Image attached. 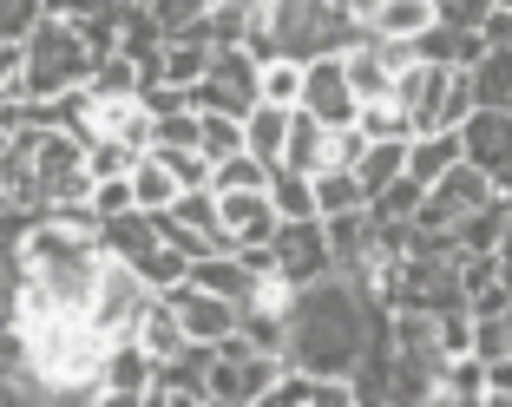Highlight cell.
<instances>
[{
    "label": "cell",
    "mask_w": 512,
    "mask_h": 407,
    "mask_svg": "<svg viewBox=\"0 0 512 407\" xmlns=\"http://www.w3.org/2000/svg\"><path fill=\"white\" fill-rule=\"evenodd\" d=\"M434 20H440V0H368L362 33H375V40H421Z\"/></svg>",
    "instance_id": "14"
},
{
    "label": "cell",
    "mask_w": 512,
    "mask_h": 407,
    "mask_svg": "<svg viewBox=\"0 0 512 407\" xmlns=\"http://www.w3.org/2000/svg\"><path fill=\"white\" fill-rule=\"evenodd\" d=\"M355 125H362V138H414L407 112L394 106L388 92H381V99H362V106H355Z\"/></svg>",
    "instance_id": "27"
},
{
    "label": "cell",
    "mask_w": 512,
    "mask_h": 407,
    "mask_svg": "<svg viewBox=\"0 0 512 407\" xmlns=\"http://www.w3.org/2000/svg\"><path fill=\"white\" fill-rule=\"evenodd\" d=\"M138 7H145V14L158 20V27H165V40H171V33L197 27V20H204V7H211V0H138Z\"/></svg>",
    "instance_id": "34"
},
{
    "label": "cell",
    "mask_w": 512,
    "mask_h": 407,
    "mask_svg": "<svg viewBox=\"0 0 512 407\" xmlns=\"http://www.w3.org/2000/svg\"><path fill=\"white\" fill-rule=\"evenodd\" d=\"M20 73H27V46H20V33L14 40H0V92H20ZM27 99V92H20Z\"/></svg>",
    "instance_id": "37"
},
{
    "label": "cell",
    "mask_w": 512,
    "mask_h": 407,
    "mask_svg": "<svg viewBox=\"0 0 512 407\" xmlns=\"http://www.w3.org/2000/svg\"><path fill=\"white\" fill-rule=\"evenodd\" d=\"M158 158H165V165H171V178H178V191H197V184H211V158H204V151H197V145L158 151Z\"/></svg>",
    "instance_id": "36"
},
{
    "label": "cell",
    "mask_w": 512,
    "mask_h": 407,
    "mask_svg": "<svg viewBox=\"0 0 512 407\" xmlns=\"http://www.w3.org/2000/svg\"><path fill=\"white\" fill-rule=\"evenodd\" d=\"M362 151H368V138H362V125H355V119H348V125H322V171H329V165L355 171Z\"/></svg>",
    "instance_id": "29"
},
{
    "label": "cell",
    "mask_w": 512,
    "mask_h": 407,
    "mask_svg": "<svg viewBox=\"0 0 512 407\" xmlns=\"http://www.w3.org/2000/svg\"><path fill=\"white\" fill-rule=\"evenodd\" d=\"M270 178V165H256L250 151H230V158H217L211 165V191H250V184Z\"/></svg>",
    "instance_id": "31"
},
{
    "label": "cell",
    "mask_w": 512,
    "mask_h": 407,
    "mask_svg": "<svg viewBox=\"0 0 512 407\" xmlns=\"http://www.w3.org/2000/svg\"><path fill=\"white\" fill-rule=\"evenodd\" d=\"M27 381L40 401H92L99 394V362H106L112 335H99L86 316H46L27 329Z\"/></svg>",
    "instance_id": "1"
},
{
    "label": "cell",
    "mask_w": 512,
    "mask_h": 407,
    "mask_svg": "<svg viewBox=\"0 0 512 407\" xmlns=\"http://www.w3.org/2000/svg\"><path fill=\"white\" fill-rule=\"evenodd\" d=\"M256 99L296 106V99H302V60H296V53H270V60L256 66Z\"/></svg>",
    "instance_id": "24"
},
{
    "label": "cell",
    "mask_w": 512,
    "mask_h": 407,
    "mask_svg": "<svg viewBox=\"0 0 512 407\" xmlns=\"http://www.w3.org/2000/svg\"><path fill=\"white\" fill-rule=\"evenodd\" d=\"M27 355H33L27 329H20V322H0V375H7V381H27ZM27 394H33V381H27ZM33 401H40V394H33Z\"/></svg>",
    "instance_id": "32"
},
{
    "label": "cell",
    "mask_w": 512,
    "mask_h": 407,
    "mask_svg": "<svg viewBox=\"0 0 512 407\" xmlns=\"http://www.w3.org/2000/svg\"><path fill=\"white\" fill-rule=\"evenodd\" d=\"M158 296L178 309V322H184V335L191 342H224L230 329H237V302H224L217 289H204V283H171V289H158Z\"/></svg>",
    "instance_id": "11"
},
{
    "label": "cell",
    "mask_w": 512,
    "mask_h": 407,
    "mask_svg": "<svg viewBox=\"0 0 512 407\" xmlns=\"http://www.w3.org/2000/svg\"><path fill=\"white\" fill-rule=\"evenodd\" d=\"M276 204L263 184H250V191H217V230H224L230 250H250V243H270L276 237Z\"/></svg>",
    "instance_id": "10"
},
{
    "label": "cell",
    "mask_w": 512,
    "mask_h": 407,
    "mask_svg": "<svg viewBox=\"0 0 512 407\" xmlns=\"http://www.w3.org/2000/svg\"><path fill=\"white\" fill-rule=\"evenodd\" d=\"M309 184H316V217H335V211H362V204H368L362 178H355V171H342V165L316 171Z\"/></svg>",
    "instance_id": "25"
},
{
    "label": "cell",
    "mask_w": 512,
    "mask_h": 407,
    "mask_svg": "<svg viewBox=\"0 0 512 407\" xmlns=\"http://www.w3.org/2000/svg\"><path fill=\"white\" fill-rule=\"evenodd\" d=\"M480 40L486 46H512V7H493V14L480 20Z\"/></svg>",
    "instance_id": "38"
},
{
    "label": "cell",
    "mask_w": 512,
    "mask_h": 407,
    "mask_svg": "<svg viewBox=\"0 0 512 407\" xmlns=\"http://www.w3.org/2000/svg\"><path fill=\"white\" fill-rule=\"evenodd\" d=\"M342 53V73H348V86H355V99H381V92L394 86V73L381 66V46H375V33H355L348 46H335Z\"/></svg>",
    "instance_id": "18"
},
{
    "label": "cell",
    "mask_w": 512,
    "mask_h": 407,
    "mask_svg": "<svg viewBox=\"0 0 512 407\" xmlns=\"http://www.w3.org/2000/svg\"><path fill=\"white\" fill-rule=\"evenodd\" d=\"M289 112H296V106H270V99H256V106L243 112V151H250L256 165H276V158H283Z\"/></svg>",
    "instance_id": "16"
},
{
    "label": "cell",
    "mask_w": 512,
    "mask_h": 407,
    "mask_svg": "<svg viewBox=\"0 0 512 407\" xmlns=\"http://www.w3.org/2000/svg\"><path fill=\"white\" fill-rule=\"evenodd\" d=\"M407 171V138H368V151L355 158V178H362V191L375 197L381 184H394Z\"/></svg>",
    "instance_id": "21"
},
{
    "label": "cell",
    "mask_w": 512,
    "mask_h": 407,
    "mask_svg": "<svg viewBox=\"0 0 512 407\" xmlns=\"http://www.w3.org/2000/svg\"><path fill=\"white\" fill-rule=\"evenodd\" d=\"M184 92H191V112H230V119H243L256 106V60L243 46H211L204 79Z\"/></svg>",
    "instance_id": "5"
},
{
    "label": "cell",
    "mask_w": 512,
    "mask_h": 407,
    "mask_svg": "<svg viewBox=\"0 0 512 407\" xmlns=\"http://www.w3.org/2000/svg\"><path fill=\"white\" fill-rule=\"evenodd\" d=\"M204 348H211V375H204L211 407H256L263 394H270L276 368H283V355H270V348H250L237 329H230L224 342H204Z\"/></svg>",
    "instance_id": "3"
},
{
    "label": "cell",
    "mask_w": 512,
    "mask_h": 407,
    "mask_svg": "<svg viewBox=\"0 0 512 407\" xmlns=\"http://www.w3.org/2000/svg\"><path fill=\"white\" fill-rule=\"evenodd\" d=\"M178 145H197V112H158L151 119V151H178Z\"/></svg>",
    "instance_id": "33"
},
{
    "label": "cell",
    "mask_w": 512,
    "mask_h": 407,
    "mask_svg": "<svg viewBox=\"0 0 512 407\" xmlns=\"http://www.w3.org/2000/svg\"><path fill=\"white\" fill-rule=\"evenodd\" d=\"M151 302V283L132 270V263H119V257H106V270H99V289H92V309H86V322L99 335H132V322H138V309Z\"/></svg>",
    "instance_id": "7"
},
{
    "label": "cell",
    "mask_w": 512,
    "mask_h": 407,
    "mask_svg": "<svg viewBox=\"0 0 512 407\" xmlns=\"http://www.w3.org/2000/svg\"><path fill=\"white\" fill-rule=\"evenodd\" d=\"M460 151L493 178V191L512 197V106H473L460 119Z\"/></svg>",
    "instance_id": "6"
},
{
    "label": "cell",
    "mask_w": 512,
    "mask_h": 407,
    "mask_svg": "<svg viewBox=\"0 0 512 407\" xmlns=\"http://www.w3.org/2000/svg\"><path fill=\"white\" fill-rule=\"evenodd\" d=\"M309 119H322V125H348L355 119V86H348V73H342V53H309L302 60V99H296Z\"/></svg>",
    "instance_id": "8"
},
{
    "label": "cell",
    "mask_w": 512,
    "mask_h": 407,
    "mask_svg": "<svg viewBox=\"0 0 512 407\" xmlns=\"http://www.w3.org/2000/svg\"><path fill=\"white\" fill-rule=\"evenodd\" d=\"M506 348H512V302H506Z\"/></svg>",
    "instance_id": "40"
},
{
    "label": "cell",
    "mask_w": 512,
    "mask_h": 407,
    "mask_svg": "<svg viewBox=\"0 0 512 407\" xmlns=\"http://www.w3.org/2000/svg\"><path fill=\"white\" fill-rule=\"evenodd\" d=\"M86 86H99V92H138V86H145V66L125 60V53H99L92 73H86Z\"/></svg>",
    "instance_id": "28"
},
{
    "label": "cell",
    "mask_w": 512,
    "mask_h": 407,
    "mask_svg": "<svg viewBox=\"0 0 512 407\" xmlns=\"http://www.w3.org/2000/svg\"><path fill=\"white\" fill-rule=\"evenodd\" d=\"M467 151H460V125H440V132H421L407 138V178L414 184H434L447 165H460Z\"/></svg>",
    "instance_id": "17"
},
{
    "label": "cell",
    "mask_w": 512,
    "mask_h": 407,
    "mask_svg": "<svg viewBox=\"0 0 512 407\" xmlns=\"http://www.w3.org/2000/svg\"><path fill=\"white\" fill-rule=\"evenodd\" d=\"M132 342L151 355V368L158 362H171V355H184L191 348V335H184V322H178V309H171L158 289H151V302L138 309V322H132Z\"/></svg>",
    "instance_id": "13"
},
{
    "label": "cell",
    "mask_w": 512,
    "mask_h": 407,
    "mask_svg": "<svg viewBox=\"0 0 512 407\" xmlns=\"http://www.w3.org/2000/svg\"><path fill=\"white\" fill-rule=\"evenodd\" d=\"M467 355H480V362H499V355H512V348H506V309H499V316H473Z\"/></svg>",
    "instance_id": "35"
},
{
    "label": "cell",
    "mask_w": 512,
    "mask_h": 407,
    "mask_svg": "<svg viewBox=\"0 0 512 407\" xmlns=\"http://www.w3.org/2000/svg\"><path fill=\"white\" fill-rule=\"evenodd\" d=\"M467 86H473V106H512V46H486L467 66Z\"/></svg>",
    "instance_id": "19"
},
{
    "label": "cell",
    "mask_w": 512,
    "mask_h": 407,
    "mask_svg": "<svg viewBox=\"0 0 512 407\" xmlns=\"http://www.w3.org/2000/svg\"><path fill=\"white\" fill-rule=\"evenodd\" d=\"M132 158H138V151L119 145V138H86V178L92 184H99V178H125V171H132Z\"/></svg>",
    "instance_id": "30"
},
{
    "label": "cell",
    "mask_w": 512,
    "mask_h": 407,
    "mask_svg": "<svg viewBox=\"0 0 512 407\" xmlns=\"http://www.w3.org/2000/svg\"><path fill=\"white\" fill-rule=\"evenodd\" d=\"M197 151L204 158H230V151H243V119H230V112H197Z\"/></svg>",
    "instance_id": "26"
},
{
    "label": "cell",
    "mask_w": 512,
    "mask_h": 407,
    "mask_svg": "<svg viewBox=\"0 0 512 407\" xmlns=\"http://www.w3.org/2000/svg\"><path fill=\"white\" fill-rule=\"evenodd\" d=\"M322 243H329V263L348 276L355 263L368 257V243H375V217H368V204H362V211H335V217H322Z\"/></svg>",
    "instance_id": "15"
},
{
    "label": "cell",
    "mask_w": 512,
    "mask_h": 407,
    "mask_svg": "<svg viewBox=\"0 0 512 407\" xmlns=\"http://www.w3.org/2000/svg\"><path fill=\"white\" fill-rule=\"evenodd\" d=\"M493 7H512V0H493Z\"/></svg>",
    "instance_id": "41"
},
{
    "label": "cell",
    "mask_w": 512,
    "mask_h": 407,
    "mask_svg": "<svg viewBox=\"0 0 512 407\" xmlns=\"http://www.w3.org/2000/svg\"><path fill=\"white\" fill-rule=\"evenodd\" d=\"M270 263L289 276V283H316V276H329V243H322V217H283L270 237Z\"/></svg>",
    "instance_id": "9"
},
{
    "label": "cell",
    "mask_w": 512,
    "mask_h": 407,
    "mask_svg": "<svg viewBox=\"0 0 512 407\" xmlns=\"http://www.w3.org/2000/svg\"><path fill=\"white\" fill-rule=\"evenodd\" d=\"M20 46H27V73H20V92H27V99H60V92L86 86L92 46L79 40V27L66 14H40L20 33Z\"/></svg>",
    "instance_id": "2"
},
{
    "label": "cell",
    "mask_w": 512,
    "mask_h": 407,
    "mask_svg": "<svg viewBox=\"0 0 512 407\" xmlns=\"http://www.w3.org/2000/svg\"><path fill=\"white\" fill-rule=\"evenodd\" d=\"M276 165H289V171H309L316 178L322 171V119H309V112H289V138H283V158Z\"/></svg>",
    "instance_id": "22"
},
{
    "label": "cell",
    "mask_w": 512,
    "mask_h": 407,
    "mask_svg": "<svg viewBox=\"0 0 512 407\" xmlns=\"http://www.w3.org/2000/svg\"><path fill=\"white\" fill-rule=\"evenodd\" d=\"M263 191H270L276 217H316V184H309V171L270 165V178H263Z\"/></svg>",
    "instance_id": "23"
},
{
    "label": "cell",
    "mask_w": 512,
    "mask_h": 407,
    "mask_svg": "<svg viewBox=\"0 0 512 407\" xmlns=\"http://www.w3.org/2000/svg\"><path fill=\"white\" fill-rule=\"evenodd\" d=\"M125 184H132V204H138V211H165L171 197H178V178H171V165L158 158V151H138L132 171H125Z\"/></svg>",
    "instance_id": "20"
},
{
    "label": "cell",
    "mask_w": 512,
    "mask_h": 407,
    "mask_svg": "<svg viewBox=\"0 0 512 407\" xmlns=\"http://www.w3.org/2000/svg\"><path fill=\"white\" fill-rule=\"evenodd\" d=\"M145 394H151V355L132 342V335H119V342L106 348V362H99V394H92V401L138 407Z\"/></svg>",
    "instance_id": "12"
},
{
    "label": "cell",
    "mask_w": 512,
    "mask_h": 407,
    "mask_svg": "<svg viewBox=\"0 0 512 407\" xmlns=\"http://www.w3.org/2000/svg\"><path fill=\"white\" fill-rule=\"evenodd\" d=\"M486 197H493V178H486L480 165H467V158H460V165H447V171H440V178L421 191L414 230H427V237H447V230L460 224L467 211H480Z\"/></svg>",
    "instance_id": "4"
},
{
    "label": "cell",
    "mask_w": 512,
    "mask_h": 407,
    "mask_svg": "<svg viewBox=\"0 0 512 407\" xmlns=\"http://www.w3.org/2000/svg\"><path fill=\"white\" fill-rule=\"evenodd\" d=\"M499 283H506V296H512V257H499Z\"/></svg>",
    "instance_id": "39"
}]
</instances>
